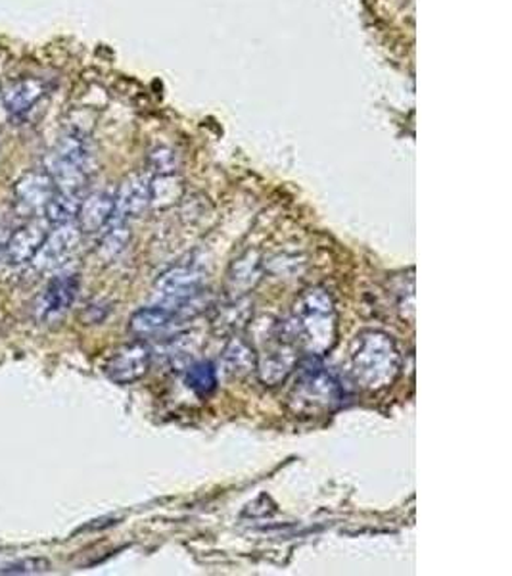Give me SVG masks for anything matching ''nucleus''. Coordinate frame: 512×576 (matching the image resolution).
Listing matches in <instances>:
<instances>
[{
    "label": "nucleus",
    "instance_id": "4",
    "mask_svg": "<svg viewBox=\"0 0 512 576\" xmlns=\"http://www.w3.org/2000/svg\"><path fill=\"white\" fill-rule=\"evenodd\" d=\"M93 170V150L81 133H68L58 140L55 150L48 157L50 177L55 180L58 191H68L83 195Z\"/></svg>",
    "mask_w": 512,
    "mask_h": 576
},
{
    "label": "nucleus",
    "instance_id": "21",
    "mask_svg": "<svg viewBox=\"0 0 512 576\" xmlns=\"http://www.w3.org/2000/svg\"><path fill=\"white\" fill-rule=\"evenodd\" d=\"M259 275H261V262L254 254H248L234 262L231 283L234 290H241V295H246L249 288L256 287Z\"/></svg>",
    "mask_w": 512,
    "mask_h": 576
},
{
    "label": "nucleus",
    "instance_id": "2",
    "mask_svg": "<svg viewBox=\"0 0 512 576\" xmlns=\"http://www.w3.org/2000/svg\"><path fill=\"white\" fill-rule=\"evenodd\" d=\"M404 359L396 341L379 329L361 331L351 344V379L366 392H382L396 384Z\"/></svg>",
    "mask_w": 512,
    "mask_h": 576
},
{
    "label": "nucleus",
    "instance_id": "12",
    "mask_svg": "<svg viewBox=\"0 0 512 576\" xmlns=\"http://www.w3.org/2000/svg\"><path fill=\"white\" fill-rule=\"evenodd\" d=\"M152 206V180L148 175H129L116 193L114 218L129 221L139 218Z\"/></svg>",
    "mask_w": 512,
    "mask_h": 576
},
{
    "label": "nucleus",
    "instance_id": "14",
    "mask_svg": "<svg viewBox=\"0 0 512 576\" xmlns=\"http://www.w3.org/2000/svg\"><path fill=\"white\" fill-rule=\"evenodd\" d=\"M47 83L40 79H18L2 89V104L10 116H25L47 96Z\"/></svg>",
    "mask_w": 512,
    "mask_h": 576
},
{
    "label": "nucleus",
    "instance_id": "18",
    "mask_svg": "<svg viewBox=\"0 0 512 576\" xmlns=\"http://www.w3.org/2000/svg\"><path fill=\"white\" fill-rule=\"evenodd\" d=\"M185 384L196 396L208 398L218 389V369L210 359L193 361L185 371Z\"/></svg>",
    "mask_w": 512,
    "mask_h": 576
},
{
    "label": "nucleus",
    "instance_id": "20",
    "mask_svg": "<svg viewBox=\"0 0 512 576\" xmlns=\"http://www.w3.org/2000/svg\"><path fill=\"white\" fill-rule=\"evenodd\" d=\"M101 252L104 257H116L124 252L127 242H129V229L127 221L124 219L112 218L108 226L102 231Z\"/></svg>",
    "mask_w": 512,
    "mask_h": 576
},
{
    "label": "nucleus",
    "instance_id": "17",
    "mask_svg": "<svg viewBox=\"0 0 512 576\" xmlns=\"http://www.w3.org/2000/svg\"><path fill=\"white\" fill-rule=\"evenodd\" d=\"M81 200H83V195H75V193L56 188L55 196L50 198V203L47 204V208L43 211L48 226H62V223L75 221Z\"/></svg>",
    "mask_w": 512,
    "mask_h": 576
},
{
    "label": "nucleus",
    "instance_id": "25",
    "mask_svg": "<svg viewBox=\"0 0 512 576\" xmlns=\"http://www.w3.org/2000/svg\"><path fill=\"white\" fill-rule=\"evenodd\" d=\"M50 563L45 560H25L18 561L10 567L2 568L4 575H37V573H47Z\"/></svg>",
    "mask_w": 512,
    "mask_h": 576
},
{
    "label": "nucleus",
    "instance_id": "22",
    "mask_svg": "<svg viewBox=\"0 0 512 576\" xmlns=\"http://www.w3.org/2000/svg\"><path fill=\"white\" fill-rule=\"evenodd\" d=\"M252 318V304L244 298H236L233 304L225 306L223 310H219V318L216 320V325L221 327L225 333H234L238 329L244 327Z\"/></svg>",
    "mask_w": 512,
    "mask_h": 576
},
{
    "label": "nucleus",
    "instance_id": "13",
    "mask_svg": "<svg viewBox=\"0 0 512 576\" xmlns=\"http://www.w3.org/2000/svg\"><path fill=\"white\" fill-rule=\"evenodd\" d=\"M116 211V193L112 191H94L91 195L83 196L79 204L78 223L81 233H102L108 226Z\"/></svg>",
    "mask_w": 512,
    "mask_h": 576
},
{
    "label": "nucleus",
    "instance_id": "6",
    "mask_svg": "<svg viewBox=\"0 0 512 576\" xmlns=\"http://www.w3.org/2000/svg\"><path fill=\"white\" fill-rule=\"evenodd\" d=\"M154 292L160 304L179 308L181 304L202 295L203 273L195 265H173L155 279Z\"/></svg>",
    "mask_w": 512,
    "mask_h": 576
},
{
    "label": "nucleus",
    "instance_id": "9",
    "mask_svg": "<svg viewBox=\"0 0 512 576\" xmlns=\"http://www.w3.org/2000/svg\"><path fill=\"white\" fill-rule=\"evenodd\" d=\"M152 366V350L144 343L125 344L109 356L104 371L116 384H132L140 381Z\"/></svg>",
    "mask_w": 512,
    "mask_h": 576
},
{
    "label": "nucleus",
    "instance_id": "7",
    "mask_svg": "<svg viewBox=\"0 0 512 576\" xmlns=\"http://www.w3.org/2000/svg\"><path fill=\"white\" fill-rule=\"evenodd\" d=\"M79 292V277L75 273H62L48 280L35 302V318L40 323H56L70 312Z\"/></svg>",
    "mask_w": 512,
    "mask_h": 576
},
{
    "label": "nucleus",
    "instance_id": "10",
    "mask_svg": "<svg viewBox=\"0 0 512 576\" xmlns=\"http://www.w3.org/2000/svg\"><path fill=\"white\" fill-rule=\"evenodd\" d=\"M55 193L56 183L48 172L25 173L14 185L16 206L24 214H43Z\"/></svg>",
    "mask_w": 512,
    "mask_h": 576
},
{
    "label": "nucleus",
    "instance_id": "1",
    "mask_svg": "<svg viewBox=\"0 0 512 576\" xmlns=\"http://www.w3.org/2000/svg\"><path fill=\"white\" fill-rule=\"evenodd\" d=\"M288 321L298 348L307 356L323 358L338 343V312L326 288L303 290Z\"/></svg>",
    "mask_w": 512,
    "mask_h": 576
},
{
    "label": "nucleus",
    "instance_id": "8",
    "mask_svg": "<svg viewBox=\"0 0 512 576\" xmlns=\"http://www.w3.org/2000/svg\"><path fill=\"white\" fill-rule=\"evenodd\" d=\"M81 234L83 233L75 221L53 227V231H48L47 239L40 244L39 252L33 257L32 264L37 267V272L60 269L78 252Z\"/></svg>",
    "mask_w": 512,
    "mask_h": 576
},
{
    "label": "nucleus",
    "instance_id": "16",
    "mask_svg": "<svg viewBox=\"0 0 512 576\" xmlns=\"http://www.w3.org/2000/svg\"><path fill=\"white\" fill-rule=\"evenodd\" d=\"M257 352L248 338L234 335L221 352V366L233 379H244L256 371Z\"/></svg>",
    "mask_w": 512,
    "mask_h": 576
},
{
    "label": "nucleus",
    "instance_id": "19",
    "mask_svg": "<svg viewBox=\"0 0 512 576\" xmlns=\"http://www.w3.org/2000/svg\"><path fill=\"white\" fill-rule=\"evenodd\" d=\"M198 348H200L198 336L190 335V333H183V335L173 336L167 343L163 344V358L171 361L173 366L188 364L190 358L198 352ZM188 366H190V364H188Z\"/></svg>",
    "mask_w": 512,
    "mask_h": 576
},
{
    "label": "nucleus",
    "instance_id": "23",
    "mask_svg": "<svg viewBox=\"0 0 512 576\" xmlns=\"http://www.w3.org/2000/svg\"><path fill=\"white\" fill-rule=\"evenodd\" d=\"M181 195H183V185L175 175H155V180H152V204L167 208L171 204L177 203Z\"/></svg>",
    "mask_w": 512,
    "mask_h": 576
},
{
    "label": "nucleus",
    "instance_id": "5",
    "mask_svg": "<svg viewBox=\"0 0 512 576\" xmlns=\"http://www.w3.org/2000/svg\"><path fill=\"white\" fill-rule=\"evenodd\" d=\"M298 352L300 348L295 344L294 333L288 320L275 323L267 338V346L257 354V379L264 382L265 387L282 384L295 371L300 361Z\"/></svg>",
    "mask_w": 512,
    "mask_h": 576
},
{
    "label": "nucleus",
    "instance_id": "15",
    "mask_svg": "<svg viewBox=\"0 0 512 576\" xmlns=\"http://www.w3.org/2000/svg\"><path fill=\"white\" fill-rule=\"evenodd\" d=\"M175 321H179L175 308L163 304L148 306L132 313L129 331L132 336L144 341V338L162 335L163 331H167Z\"/></svg>",
    "mask_w": 512,
    "mask_h": 576
},
{
    "label": "nucleus",
    "instance_id": "11",
    "mask_svg": "<svg viewBox=\"0 0 512 576\" xmlns=\"http://www.w3.org/2000/svg\"><path fill=\"white\" fill-rule=\"evenodd\" d=\"M48 229L50 226L47 219H33L10 234L9 241L4 244V256L9 260V264L24 265L33 262L40 244L47 239Z\"/></svg>",
    "mask_w": 512,
    "mask_h": 576
},
{
    "label": "nucleus",
    "instance_id": "3",
    "mask_svg": "<svg viewBox=\"0 0 512 576\" xmlns=\"http://www.w3.org/2000/svg\"><path fill=\"white\" fill-rule=\"evenodd\" d=\"M294 384L288 392V407L302 417H318L333 413L346 400V387L340 375L323 366L318 358L307 356L298 361Z\"/></svg>",
    "mask_w": 512,
    "mask_h": 576
},
{
    "label": "nucleus",
    "instance_id": "24",
    "mask_svg": "<svg viewBox=\"0 0 512 576\" xmlns=\"http://www.w3.org/2000/svg\"><path fill=\"white\" fill-rule=\"evenodd\" d=\"M148 165L154 175H175L179 170V154L167 147H160L150 152Z\"/></svg>",
    "mask_w": 512,
    "mask_h": 576
}]
</instances>
